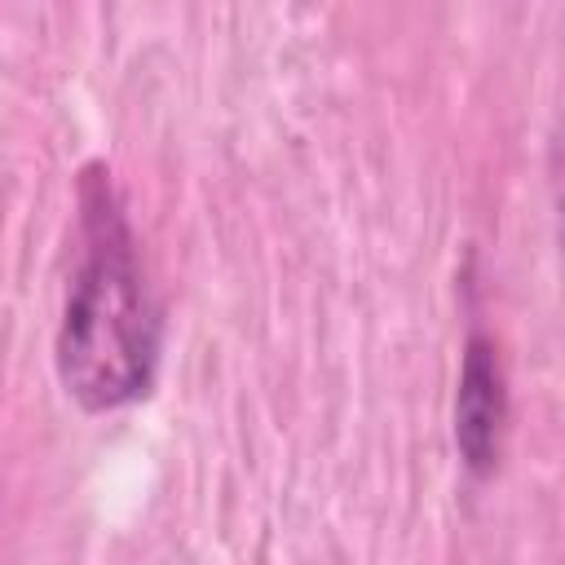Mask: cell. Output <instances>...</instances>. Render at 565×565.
<instances>
[{
    "instance_id": "cell-1",
    "label": "cell",
    "mask_w": 565,
    "mask_h": 565,
    "mask_svg": "<svg viewBox=\"0 0 565 565\" xmlns=\"http://www.w3.org/2000/svg\"><path fill=\"white\" fill-rule=\"evenodd\" d=\"M79 265L57 327V375L88 411H110L146 393L159 322L141 282L132 230L102 168L79 181Z\"/></svg>"
},
{
    "instance_id": "cell-2",
    "label": "cell",
    "mask_w": 565,
    "mask_h": 565,
    "mask_svg": "<svg viewBox=\"0 0 565 565\" xmlns=\"http://www.w3.org/2000/svg\"><path fill=\"white\" fill-rule=\"evenodd\" d=\"M503 415H508V397H503V371H499L494 344L486 335H472L459 371V393H455V446L477 477L494 468Z\"/></svg>"
}]
</instances>
